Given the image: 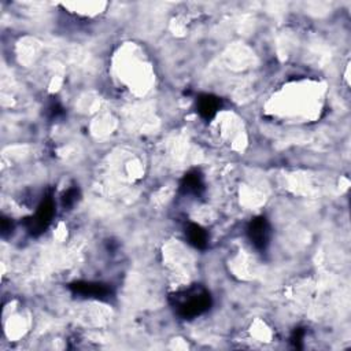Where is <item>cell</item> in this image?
<instances>
[{"mask_svg": "<svg viewBox=\"0 0 351 351\" xmlns=\"http://www.w3.org/2000/svg\"><path fill=\"white\" fill-rule=\"evenodd\" d=\"M217 107H218V103L216 102V99H213L210 96H206V97H203L200 100L199 112L205 117H211L217 112Z\"/></svg>", "mask_w": 351, "mask_h": 351, "instance_id": "6da1fadb", "label": "cell"}]
</instances>
